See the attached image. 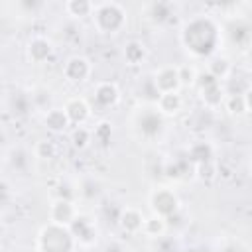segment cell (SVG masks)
Instances as JSON below:
<instances>
[{"label":"cell","mask_w":252,"mask_h":252,"mask_svg":"<svg viewBox=\"0 0 252 252\" xmlns=\"http://www.w3.org/2000/svg\"><path fill=\"white\" fill-rule=\"evenodd\" d=\"M183 49L197 59H211L222 43V30L211 16H195L187 20L179 32Z\"/></svg>","instance_id":"obj_1"},{"label":"cell","mask_w":252,"mask_h":252,"mask_svg":"<svg viewBox=\"0 0 252 252\" xmlns=\"http://www.w3.org/2000/svg\"><path fill=\"white\" fill-rule=\"evenodd\" d=\"M91 22H93V28L96 33L116 35L126 28L128 14L120 2H94Z\"/></svg>","instance_id":"obj_2"},{"label":"cell","mask_w":252,"mask_h":252,"mask_svg":"<svg viewBox=\"0 0 252 252\" xmlns=\"http://www.w3.org/2000/svg\"><path fill=\"white\" fill-rule=\"evenodd\" d=\"M77 238L69 226L51 222L45 224L37 234V248L39 252H73L77 246Z\"/></svg>","instance_id":"obj_3"},{"label":"cell","mask_w":252,"mask_h":252,"mask_svg":"<svg viewBox=\"0 0 252 252\" xmlns=\"http://www.w3.org/2000/svg\"><path fill=\"white\" fill-rule=\"evenodd\" d=\"M195 85L199 87V93H201V96H203V102H205L209 108H217V106H220V104L224 102L226 93H224L220 81H217L209 71H207V73H199Z\"/></svg>","instance_id":"obj_4"},{"label":"cell","mask_w":252,"mask_h":252,"mask_svg":"<svg viewBox=\"0 0 252 252\" xmlns=\"http://www.w3.org/2000/svg\"><path fill=\"white\" fill-rule=\"evenodd\" d=\"M150 205H152L154 215H158L161 219H169L175 215V211L179 207V199L171 189L159 187L150 195Z\"/></svg>","instance_id":"obj_5"},{"label":"cell","mask_w":252,"mask_h":252,"mask_svg":"<svg viewBox=\"0 0 252 252\" xmlns=\"http://www.w3.org/2000/svg\"><path fill=\"white\" fill-rule=\"evenodd\" d=\"M63 75L71 83H85L93 75V63L85 55H71L63 63Z\"/></svg>","instance_id":"obj_6"},{"label":"cell","mask_w":252,"mask_h":252,"mask_svg":"<svg viewBox=\"0 0 252 252\" xmlns=\"http://www.w3.org/2000/svg\"><path fill=\"white\" fill-rule=\"evenodd\" d=\"M152 81H154V85H156L159 94H163V93H177L179 87H181L179 69L173 67V65H163L158 71H154Z\"/></svg>","instance_id":"obj_7"},{"label":"cell","mask_w":252,"mask_h":252,"mask_svg":"<svg viewBox=\"0 0 252 252\" xmlns=\"http://www.w3.org/2000/svg\"><path fill=\"white\" fill-rule=\"evenodd\" d=\"M77 217H79V211H77L73 199L57 197L49 207V220L51 222H57V224H63V226H71Z\"/></svg>","instance_id":"obj_8"},{"label":"cell","mask_w":252,"mask_h":252,"mask_svg":"<svg viewBox=\"0 0 252 252\" xmlns=\"http://www.w3.org/2000/svg\"><path fill=\"white\" fill-rule=\"evenodd\" d=\"M228 39L232 41V45H236L238 49H248L252 43V24L244 18H236L226 26Z\"/></svg>","instance_id":"obj_9"},{"label":"cell","mask_w":252,"mask_h":252,"mask_svg":"<svg viewBox=\"0 0 252 252\" xmlns=\"http://www.w3.org/2000/svg\"><path fill=\"white\" fill-rule=\"evenodd\" d=\"M93 100L98 108H110L120 100V89L112 81H100L93 89Z\"/></svg>","instance_id":"obj_10"},{"label":"cell","mask_w":252,"mask_h":252,"mask_svg":"<svg viewBox=\"0 0 252 252\" xmlns=\"http://www.w3.org/2000/svg\"><path fill=\"white\" fill-rule=\"evenodd\" d=\"M53 51H55V47H53L51 39L45 35H33V37H30V41L26 45L28 59L33 63H45L53 55Z\"/></svg>","instance_id":"obj_11"},{"label":"cell","mask_w":252,"mask_h":252,"mask_svg":"<svg viewBox=\"0 0 252 252\" xmlns=\"http://www.w3.org/2000/svg\"><path fill=\"white\" fill-rule=\"evenodd\" d=\"M138 130L146 136V138H154L159 134V130L163 128V120H161V112L154 110V108H144V112L138 114L136 118Z\"/></svg>","instance_id":"obj_12"},{"label":"cell","mask_w":252,"mask_h":252,"mask_svg":"<svg viewBox=\"0 0 252 252\" xmlns=\"http://www.w3.org/2000/svg\"><path fill=\"white\" fill-rule=\"evenodd\" d=\"M65 112L71 120V124L75 126H85V120L91 116V104L87 102V98L83 96H73L65 102Z\"/></svg>","instance_id":"obj_13"},{"label":"cell","mask_w":252,"mask_h":252,"mask_svg":"<svg viewBox=\"0 0 252 252\" xmlns=\"http://www.w3.org/2000/svg\"><path fill=\"white\" fill-rule=\"evenodd\" d=\"M118 222H120V226H122L124 232L136 234V232H142V230H144L146 217L142 215L140 209H136V207H126V209H122V213H120V217H118Z\"/></svg>","instance_id":"obj_14"},{"label":"cell","mask_w":252,"mask_h":252,"mask_svg":"<svg viewBox=\"0 0 252 252\" xmlns=\"http://www.w3.org/2000/svg\"><path fill=\"white\" fill-rule=\"evenodd\" d=\"M69 228L75 234L79 244H91L94 240V236H96V228H94L93 220H89L87 217H81V215L73 220V224Z\"/></svg>","instance_id":"obj_15"},{"label":"cell","mask_w":252,"mask_h":252,"mask_svg":"<svg viewBox=\"0 0 252 252\" xmlns=\"http://www.w3.org/2000/svg\"><path fill=\"white\" fill-rule=\"evenodd\" d=\"M43 124H45V128L49 132L61 134L71 126V120H69L65 108H51V110H47V114L43 118Z\"/></svg>","instance_id":"obj_16"},{"label":"cell","mask_w":252,"mask_h":252,"mask_svg":"<svg viewBox=\"0 0 252 252\" xmlns=\"http://www.w3.org/2000/svg\"><path fill=\"white\" fill-rule=\"evenodd\" d=\"M156 106H158V110H159L161 114L171 116V114H177V112L181 110L183 98H181L179 91H177V93H163V94H159V98L156 100Z\"/></svg>","instance_id":"obj_17"},{"label":"cell","mask_w":252,"mask_h":252,"mask_svg":"<svg viewBox=\"0 0 252 252\" xmlns=\"http://www.w3.org/2000/svg\"><path fill=\"white\" fill-rule=\"evenodd\" d=\"M65 12L75 18V20H83V18H91L93 16V10H94V2H89V0H69L65 2Z\"/></svg>","instance_id":"obj_18"},{"label":"cell","mask_w":252,"mask_h":252,"mask_svg":"<svg viewBox=\"0 0 252 252\" xmlns=\"http://www.w3.org/2000/svg\"><path fill=\"white\" fill-rule=\"evenodd\" d=\"M230 69H232V65H230V61L224 57V55H213L211 59H209V65H207V71L217 79V81H222V79H226L228 75H230Z\"/></svg>","instance_id":"obj_19"},{"label":"cell","mask_w":252,"mask_h":252,"mask_svg":"<svg viewBox=\"0 0 252 252\" xmlns=\"http://www.w3.org/2000/svg\"><path fill=\"white\" fill-rule=\"evenodd\" d=\"M144 59H146V47L142 41L132 39L124 45V61L128 65H140Z\"/></svg>","instance_id":"obj_20"},{"label":"cell","mask_w":252,"mask_h":252,"mask_svg":"<svg viewBox=\"0 0 252 252\" xmlns=\"http://www.w3.org/2000/svg\"><path fill=\"white\" fill-rule=\"evenodd\" d=\"M187 158L191 159V161H195V163H207V161H211V158H213V148L207 144V142H195L191 148H189V152H187Z\"/></svg>","instance_id":"obj_21"},{"label":"cell","mask_w":252,"mask_h":252,"mask_svg":"<svg viewBox=\"0 0 252 252\" xmlns=\"http://www.w3.org/2000/svg\"><path fill=\"white\" fill-rule=\"evenodd\" d=\"M146 8H148L150 20L156 22V24L167 22L169 16H171V4H169V2H152V4H148Z\"/></svg>","instance_id":"obj_22"},{"label":"cell","mask_w":252,"mask_h":252,"mask_svg":"<svg viewBox=\"0 0 252 252\" xmlns=\"http://www.w3.org/2000/svg\"><path fill=\"white\" fill-rule=\"evenodd\" d=\"M91 140H93V130H89L85 126H75L71 130V144L75 148L83 150V148H87L91 144Z\"/></svg>","instance_id":"obj_23"},{"label":"cell","mask_w":252,"mask_h":252,"mask_svg":"<svg viewBox=\"0 0 252 252\" xmlns=\"http://www.w3.org/2000/svg\"><path fill=\"white\" fill-rule=\"evenodd\" d=\"M163 230H165V219H161V217L154 215V217L146 219V222H144V230H142V232H144L146 236L158 238V236H161V234H163Z\"/></svg>","instance_id":"obj_24"},{"label":"cell","mask_w":252,"mask_h":252,"mask_svg":"<svg viewBox=\"0 0 252 252\" xmlns=\"http://www.w3.org/2000/svg\"><path fill=\"white\" fill-rule=\"evenodd\" d=\"M57 152H59V148H57V144L53 140H39L33 146L35 158H41V159H51V158L57 156Z\"/></svg>","instance_id":"obj_25"},{"label":"cell","mask_w":252,"mask_h":252,"mask_svg":"<svg viewBox=\"0 0 252 252\" xmlns=\"http://www.w3.org/2000/svg\"><path fill=\"white\" fill-rule=\"evenodd\" d=\"M224 108L232 114H242L246 112V104H244V96L242 94H226L224 98Z\"/></svg>","instance_id":"obj_26"},{"label":"cell","mask_w":252,"mask_h":252,"mask_svg":"<svg viewBox=\"0 0 252 252\" xmlns=\"http://www.w3.org/2000/svg\"><path fill=\"white\" fill-rule=\"evenodd\" d=\"M179 69V81H181V87H193L195 83H197V71H195V67H191V65H179L177 67Z\"/></svg>","instance_id":"obj_27"},{"label":"cell","mask_w":252,"mask_h":252,"mask_svg":"<svg viewBox=\"0 0 252 252\" xmlns=\"http://www.w3.org/2000/svg\"><path fill=\"white\" fill-rule=\"evenodd\" d=\"M12 112L14 114H26L30 110V96L24 94V93H16L12 96Z\"/></svg>","instance_id":"obj_28"},{"label":"cell","mask_w":252,"mask_h":252,"mask_svg":"<svg viewBox=\"0 0 252 252\" xmlns=\"http://www.w3.org/2000/svg\"><path fill=\"white\" fill-rule=\"evenodd\" d=\"M242 96H244V104H246V110H248V112H252V87H248V89L242 93Z\"/></svg>","instance_id":"obj_29"},{"label":"cell","mask_w":252,"mask_h":252,"mask_svg":"<svg viewBox=\"0 0 252 252\" xmlns=\"http://www.w3.org/2000/svg\"><path fill=\"white\" fill-rule=\"evenodd\" d=\"M219 252H242V248L236 242H230V244H224L222 248H219Z\"/></svg>","instance_id":"obj_30"},{"label":"cell","mask_w":252,"mask_h":252,"mask_svg":"<svg viewBox=\"0 0 252 252\" xmlns=\"http://www.w3.org/2000/svg\"><path fill=\"white\" fill-rule=\"evenodd\" d=\"M106 252H122V250H120L116 244H112V246H108V248H106Z\"/></svg>","instance_id":"obj_31"}]
</instances>
